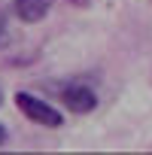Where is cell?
I'll return each instance as SVG.
<instances>
[{"mask_svg": "<svg viewBox=\"0 0 152 155\" xmlns=\"http://www.w3.org/2000/svg\"><path fill=\"white\" fill-rule=\"evenodd\" d=\"M55 0H12V12L15 18H21L25 25H37L49 15Z\"/></svg>", "mask_w": 152, "mask_h": 155, "instance_id": "obj_3", "label": "cell"}, {"mask_svg": "<svg viewBox=\"0 0 152 155\" xmlns=\"http://www.w3.org/2000/svg\"><path fill=\"white\" fill-rule=\"evenodd\" d=\"M6 140H9V134H6V128H3V125H0V146H3Z\"/></svg>", "mask_w": 152, "mask_h": 155, "instance_id": "obj_5", "label": "cell"}, {"mask_svg": "<svg viewBox=\"0 0 152 155\" xmlns=\"http://www.w3.org/2000/svg\"><path fill=\"white\" fill-rule=\"evenodd\" d=\"M70 3H73V6H88L91 0H70Z\"/></svg>", "mask_w": 152, "mask_h": 155, "instance_id": "obj_6", "label": "cell"}, {"mask_svg": "<svg viewBox=\"0 0 152 155\" xmlns=\"http://www.w3.org/2000/svg\"><path fill=\"white\" fill-rule=\"evenodd\" d=\"M6 37V12H0V40Z\"/></svg>", "mask_w": 152, "mask_h": 155, "instance_id": "obj_4", "label": "cell"}, {"mask_svg": "<svg viewBox=\"0 0 152 155\" xmlns=\"http://www.w3.org/2000/svg\"><path fill=\"white\" fill-rule=\"evenodd\" d=\"M55 94L61 97V104H64L70 113H79V116H88V113L97 107V94H94V88L85 85V82H61Z\"/></svg>", "mask_w": 152, "mask_h": 155, "instance_id": "obj_2", "label": "cell"}, {"mask_svg": "<svg viewBox=\"0 0 152 155\" xmlns=\"http://www.w3.org/2000/svg\"><path fill=\"white\" fill-rule=\"evenodd\" d=\"M0 107H3V88H0Z\"/></svg>", "mask_w": 152, "mask_h": 155, "instance_id": "obj_7", "label": "cell"}, {"mask_svg": "<svg viewBox=\"0 0 152 155\" xmlns=\"http://www.w3.org/2000/svg\"><path fill=\"white\" fill-rule=\"evenodd\" d=\"M15 107L21 110V116H25V119H31V122L43 125V128H61V125H64L61 110H55L52 104H46V101H43V97H37V94L18 91V94H15Z\"/></svg>", "mask_w": 152, "mask_h": 155, "instance_id": "obj_1", "label": "cell"}]
</instances>
